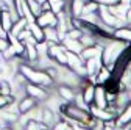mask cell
Listing matches in <instances>:
<instances>
[{"instance_id":"7","label":"cell","mask_w":131,"mask_h":130,"mask_svg":"<svg viewBox=\"0 0 131 130\" xmlns=\"http://www.w3.org/2000/svg\"><path fill=\"white\" fill-rule=\"evenodd\" d=\"M13 24H14V21L11 17L9 11L5 10V8H0V30H2V33L8 35L9 31H11Z\"/></svg>"},{"instance_id":"3","label":"cell","mask_w":131,"mask_h":130,"mask_svg":"<svg viewBox=\"0 0 131 130\" xmlns=\"http://www.w3.org/2000/svg\"><path fill=\"white\" fill-rule=\"evenodd\" d=\"M35 22L39 25V27H56L58 24V16L52 11H42L38 17L35 19Z\"/></svg>"},{"instance_id":"23","label":"cell","mask_w":131,"mask_h":130,"mask_svg":"<svg viewBox=\"0 0 131 130\" xmlns=\"http://www.w3.org/2000/svg\"><path fill=\"white\" fill-rule=\"evenodd\" d=\"M8 47H9V39L6 36H0V53L5 52Z\"/></svg>"},{"instance_id":"10","label":"cell","mask_w":131,"mask_h":130,"mask_svg":"<svg viewBox=\"0 0 131 130\" xmlns=\"http://www.w3.org/2000/svg\"><path fill=\"white\" fill-rule=\"evenodd\" d=\"M111 38L112 39H117V41H122V42H129V39H131V30H129L128 25L120 27V28H114Z\"/></svg>"},{"instance_id":"25","label":"cell","mask_w":131,"mask_h":130,"mask_svg":"<svg viewBox=\"0 0 131 130\" xmlns=\"http://www.w3.org/2000/svg\"><path fill=\"white\" fill-rule=\"evenodd\" d=\"M44 130H48V128H44Z\"/></svg>"},{"instance_id":"15","label":"cell","mask_w":131,"mask_h":130,"mask_svg":"<svg viewBox=\"0 0 131 130\" xmlns=\"http://www.w3.org/2000/svg\"><path fill=\"white\" fill-rule=\"evenodd\" d=\"M27 25H28V21H27L25 17H19L17 21H14V24H13V27H11V31H9V35H13V36L17 38L19 33H22L24 30H27Z\"/></svg>"},{"instance_id":"20","label":"cell","mask_w":131,"mask_h":130,"mask_svg":"<svg viewBox=\"0 0 131 130\" xmlns=\"http://www.w3.org/2000/svg\"><path fill=\"white\" fill-rule=\"evenodd\" d=\"M0 94H13V86H11V82H8V80L2 78L0 80Z\"/></svg>"},{"instance_id":"11","label":"cell","mask_w":131,"mask_h":130,"mask_svg":"<svg viewBox=\"0 0 131 130\" xmlns=\"http://www.w3.org/2000/svg\"><path fill=\"white\" fill-rule=\"evenodd\" d=\"M61 44H62V47L66 49V50H69L72 53H77V55H80L81 50L84 49L83 44L80 42V39H62Z\"/></svg>"},{"instance_id":"2","label":"cell","mask_w":131,"mask_h":130,"mask_svg":"<svg viewBox=\"0 0 131 130\" xmlns=\"http://www.w3.org/2000/svg\"><path fill=\"white\" fill-rule=\"evenodd\" d=\"M24 89H25V94L27 96H31L33 99H36L38 102H44L45 99H47V96H48V92H50V89H47V88H44V86H41V85H35V83H25L24 85Z\"/></svg>"},{"instance_id":"9","label":"cell","mask_w":131,"mask_h":130,"mask_svg":"<svg viewBox=\"0 0 131 130\" xmlns=\"http://www.w3.org/2000/svg\"><path fill=\"white\" fill-rule=\"evenodd\" d=\"M102 50H103V47L100 44H94V45H89V47H84L83 50H81L80 57L83 61L86 60H91V58H97V57H100L102 55Z\"/></svg>"},{"instance_id":"13","label":"cell","mask_w":131,"mask_h":130,"mask_svg":"<svg viewBox=\"0 0 131 130\" xmlns=\"http://www.w3.org/2000/svg\"><path fill=\"white\" fill-rule=\"evenodd\" d=\"M27 28H28V31H30L31 38L35 39V42H42V41H45V38H44V31H42V27H39L36 22H30V24L27 25Z\"/></svg>"},{"instance_id":"21","label":"cell","mask_w":131,"mask_h":130,"mask_svg":"<svg viewBox=\"0 0 131 130\" xmlns=\"http://www.w3.org/2000/svg\"><path fill=\"white\" fill-rule=\"evenodd\" d=\"M14 102H16V99L13 97V94H9V96L0 94V108H6L8 105H11V104H14Z\"/></svg>"},{"instance_id":"12","label":"cell","mask_w":131,"mask_h":130,"mask_svg":"<svg viewBox=\"0 0 131 130\" xmlns=\"http://www.w3.org/2000/svg\"><path fill=\"white\" fill-rule=\"evenodd\" d=\"M42 31H44V38L47 42H50V44H59L61 42V38H59L56 27H44Z\"/></svg>"},{"instance_id":"18","label":"cell","mask_w":131,"mask_h":130,"mask_svg":"<svg viewBox=\"0 0 131 130\" xmlns=\"http://www.w3.org/2000/svg\"><path fill=\"white\" fill-rule=\"evenodd\" d=\"M47 128L41 121H35V119H28L25 124H24V130H44Z\"/></svg>"},{"instance_id":"22","label":"cell","mask_w":131,"mask_h":130,"mask_svg":"<svg viewBox=\"0 0 131 130\" xmlns=\"http://www.w3.org/2000/svg\"><path fill=\"white\" fill-rule=\"evenodd\" d=\"M92 2H95V3H98L100 6H112V5H117L119 3V0H92Z\"/></svg>"},{"instance_id":"24","label":"cell","mask_w":131,"mask_h":130,"mask_svg":"<svg viewBox=\"0 0 131 130\" xmlns=\"http://www.w3.org/2000/svg\"><path fill=\"white\" fill-rule=\"evenodd\" d=\"M2 130H13V128H11V127L8 125V127H5V128H2Z\"/></svg>"},{"instance_id":"8","label":"cell","mask_w":131,"mask_h":130,"mask_svg":"<svg viewBox=\"0 0 131 130\" xmlns=\"http://www.w3.org/2000/svg\"><path fill=\"white\" fill-rule=\"evenodd\" d=\"M55 91H56V94L61 97V99L67 104V102H72V100L75 99V94H77V91H80V89H73V88H70V86H67V85H58Z\"/></svg>"},{"instance_id":"16","label":"cell","mask_w":131,"mask_h":130,"mask_svg":"<svg viewBox=\"0 0 131 130\" xmlns=\"http://www.w3.org/2000/svg\"><path fill=\"white\" fill-rule=\"evenodd\" d=\"M66 58H67V63H66V66H67L69 69H75L77 66H80V64H83V63H84L83 60H81L80 55L72 53V52H69V50H66Z\"/></svg>"},{"instance_id":"17","label":"cell","mask_w":131,"mask_h":130,"mask_svg":"<svg viewBox=\"0 0 131 130\" xmlns=\"http://www.w3.org/2000/svg\"><path fill=\"white\" fill-rule=\"evenodd\" d=\"M27 5H28V10H30V13L33 14V17H35V19L42 13L41 11V3L38 2V0H27Z\"/></svg>"},{"instance_id":"4","label":"cell","mask_w":131,"mask_h":130,"mask_svg":"<svg viewBox=\"0 0 131 130\" xmlns=\"http://www.w3.org/2000/svg\"><path fill=\"white\" fill-rule=\"evenodd\" d=\"M91 105H94L97 108H106L108 107L105 85H95V88H94V102Z\"/></svg>"},{"instance_id":"14","label":"cell","mask_w":131,"mask_h":130,"mask_svg":"<svg viewBox=\"0 0 131 130\" xmlns=\"http://www.w3.org/2000/svg\"><path fill=\"white\" fill-rule=\"evenodd\" d=\"M111 78H112L111 71H109L106 66H102L100 69H98L97 75H95V85H106Z\"/></svg>"},{"instance_id":"19","label":"cell","mask_w":131,"mask_h":130,"mask_svg":"<svg viewBox=\"0 0 131 130\" xmlns=\"http://www.w3.org/2000/svg\"><path fill=\"white\" fill-rule=\"evenodd\" d=\"M100 5L92 2V0H86L84 2V8H83V14H88V13H97Z\"/></svg>"},{"instance_id":"5","label":"cell","mask_w":131,"mask_h":130,"mask_svg":"<svg viewBox=\"0 0 131 130\" xmlns=\"http://www.w3.org/2000/svg\"><path fill=\"white\" fill-rule=\"evenodd\" d=\"M39 102L36 99H33L31 96H24L20 97V100H16V107H17V111H19V115H25V113H28L30 110H33Z\"/></svg>"},{"instance_id":"1","label":"cell","mask_w":131,"mask_h":130,"mask_svg":"<svg viewBox=\"0 0 131 130\" xmlns=\"http://www.w3.org/2000/svg\"><path fill=\"white\" fill-rule=\"evenodd\" d=\"M28 83H35V85H41L47 89H50L55 83H53V80L47 75V72L44 69H36V68H33L30 66V64L27 63H20L19 64V69H17Z\"/></svg>"},{"instance_id":"6","label":"cell","mask_w":131,"mask_h":130,"mask_svg":"<svg viewBox=\"0 0 131 130\" xmlns=\"http://www.w3.org/2000/svg\"><path fill=\"white\" fill-rule=\"evenodd\" d=\"M89 115H91L92 118L98 119V121H102V122L116 118V115H114L109 108H97V107H94V105H89Z\"/></svg>"}]
</instances>
